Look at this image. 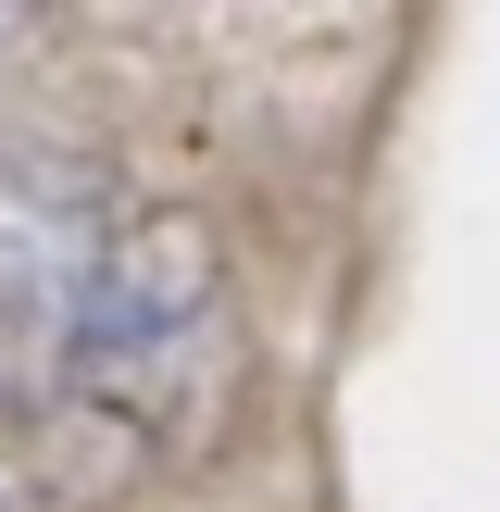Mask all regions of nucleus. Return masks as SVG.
Instances as JSON below:
<instances>
[{
	"instance_id": "1",
	"label": "nucleus",
	"mask_w": 500,
	"mask_h": 512,
	"mask_svg": "<svg viewBox=\"0 0 500 512\" xmlns=\"http://www.w3.org/2000/svg\"><path fill=\"white\" fill-rule=\"evenodd\" d=\"M238 375V300L200 213L50 138H0V425L75 463H163Z\"/></svg>"
},
{
	"instance_id": "2",
	"label": "nucleus",
	"mask_w": 500,
	"mask_h": 512,
	"mask_svg": "<svg viewBox=\"0 0 500 512\" xmlns=\"http://www.w3.org/2000/svg\"><path fill=\"white\" fill-rule=\"evenodd\" d=\"M25 25H38V0H0V50H13V38H25Z\"/></svg>"
}]
</instances>
